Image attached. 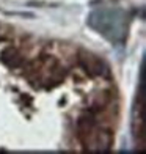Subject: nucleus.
Returning a JSON list of instances; mask_svg holds the SVG:
<instances>
[{
    "mask_svg": "<svg viewBox=\"0 0 146 154\" xmlns=\"http://www.w3.org/2000/svg\"><path fill=\"white\" fill-rule=\"evenodd\" d=\"M79 63L87 69L88 72H91V74H94V75L108 74V72H107V71H108L107 66L104 65L99 58H96V57H93V55H90V54L80 52V55H79Z\"/></svg>",
    "mask_w": 146,
    "mask_h": 154,
    "instance_id": "obj_1",
    "label": "nucleus"
},
{
    "mask_svg": "<svg viewBox=\"0 0 146 154\" xmlns=\"http://www.w3.org/2000/svg\"><path fill=\"white\" fill-rule=\"evenodd\" d=\"M2 60L5 63H8L10 66H19L20 63L24 61V58L19 55V52L16 51V49H13V47H8V49H5V51L2 52Z\"/></svg>",
    "mask_w": 146,
    "mask_h": 154,
    "instance_id": "obj_2",
    "label": "nucleus"
}]
</instances>
